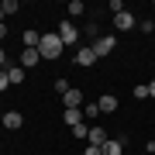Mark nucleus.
<instances>
[{
    "label": "nucleus",
    "mask_w": 155,
    "mask_h": 155,
    "mask_svg": "<svg viewBox=\"0 0 155 155\" xmlns=\"http://www.w3.org/2000/svg\"><path fill=\"white\" fill-rule=\"evenodd\" d=\"M62 48H66V45H62V41H59V35L52 31V35H41L38 55H41V62H55V59L62 55Z\"/></svg>",
    "instance_id": "1"
},
{
    "label": "nucleus",
    "mask_w": 155,
    "mask_h": 155,
    "mask_svg": "<svg viewBox=\"0 0 155 155\" xmlns=\"http://www.w3.org/2000/svg\"><path fill=\"white\" fill-rule=\"evenodd\" d=\"M114 48H117V38H114V35H100V38H93V52H97V59L110 55Z\"/></svg>",
    "instance_id": "2"
},
{
    "label": "nucleus",
    "mask_w": 155,
    "mask_h": 155,
    "mask_svg": "<svg viewBox=\"0 0 155 155\" xmlns=\"http://www.w3.org/2000/svg\"><path fill=\"white\" fill-rule=\"evenodd\" d=\"M55 35H59V41H62V45H76V41H79V28H76L72 21H62Z\"/></svg>",
    "instance_id": "3"
},
{
    "label": "nucleus",
    "mask_w": 155,
    "mask_h": 155,
    "mask_svg": "<svg viewBox=\"0 0 155 155\" xmlns=\"http://www.w3.org/2000/svg\"><path fill=\"white\" fill-rule=\"evenodd\" d=\"M97 62H100V59H97L93 45H83V48H76V66H86V69H90V66H97Z\"/></svg>",
    "instance_id": "4"
},
{
    "label": "nucleus",
    "mask_w": 155,
    "mask_h": 155,
    "mask_svg": "<svg viewBox=\"0 0 155 155\" xmlns=\"http://www.w3.org/2000/svg\"><path fill=\"white\" fill-rule=\"evenodd\" d=\"M134 24H138V21H134V14H131V11H121V14H114V28H117V31H131Z\"/></svg>",
    "instance_id": "5"
},
{
    "label": "nucleus",
    "mask_w": 155,
    "mask_h": 155,
    "mask_svg": "<svg viewBox=\"0 0 155 155\" xmlns=\"http://www.w3.org/2000/svg\"><path fill=\"white\" fill-rule=\"evenodd\" d=\"M0 124H4L7 131H17V127L24 124V117H21V110H7L4 117H0Z\"/></svg>",
    "instance_id": "6"
},
{
    "label": "nucleus",
    "mask_w": 155,
    "mask_h": 155,
    "mask_svg": "<svg viewBox=\"0 0 155 155\" xmlns=\"http://www.w3.org/2000/svg\"><path fill=\"white\" fill-rule=\"evenodd\" d=\"M97 107H100V114H114V110H117V97H114V93H100Z\"/></svg>",
    "instance_id": "7"
},
{
    "label": "nucleus",
    "mask_w": 155,
    "mask_h": 155,
    "mask_svg": "<svg viewBox=\"0 0 155 155\" xmlns=\"http://www.w3.org/2000/svg\"><path fill=\"white\" fill-rule=\"evenodd\" d=\"M41 55H38V48H24L21 52V69H31V66H38Z\"/></svg>",
    "instance_id": "8"
},
{
    "label": "nucleus",
    "mask_w": 155,
    "mask_h": 155,
    "mask_svg": "<svg viewBox=\"0 0 155 155\" xmlns=\"http://www.w3.org/2000/svg\"><path fill=\"white\" fill-rule=\"evenodd\" d=\"M21 45H24V48H38V45H41V35L35 31V28H28V31L21 35Z\"/></svg>",
    "instance_id": "9"
},
{
    "label": "nucleus",
    "mask_w": 155,
    "mask_h": 155,
    "mask_svg": "<svg viewBox=\"0 0 155 155\" xmlns=\"http://www.w3.org/2000/svg\"><path fill=\"white\" fill-rule=\"evenodd\" d=\"M100 152H104V155H124V145L117 141V138H107V141H104V148H100Z\"/></svg>",
    "instance_id": "10"
},
{
    "label": "nucleus",
    "mask_w": 155,
    "mask_h": 155,
    "mask_svg": "<svg viewBox=\"0 0 155 155\" xmlns=\"http://www.w3.org/2000/svg\"><path fill=\"white\" fill-rule=\"evenodd\" d=\"M90 145H97V148H104V141H107V131L104 127H90V138H86Z\"/></svg>",
    "instance_id": "11"
},
{
    "label": "nucleus",
    "mask_w": 155,
    "mask_h": 155,
    "mask_svg": "<svg viewBox=\"0 0 155 155\" xmlns=\"http://www.w3.org/2000/svg\"><path fill=\"white\" fill-rule=\"evenodd\" d=\"M7 79H11V86H21L24 83V69L21 66H7Z\"/></svg>",
    "instance_id": "12"
},
{
    "label": "nucleus",
    "mask_w": 155,
    "mask_h": 155,
    "mask_svg": "<svg viewBox=\"0 0 155 155\" xmlns=\"http://www.w3.org/2000/svg\"><path fill=\"white\" fill-rule=\"evenodd\" d=\"M62 121H66L69 127H72V124H79V121H86V117H83V107H79V110H66V114H62Z\"/></svg>",
    "instance_id": "13"
},
{
    "label": "nucleus",
    "mask_w": 155,
    "mask_h": 155,
    "mask_svg": "<svg viewBox=\"0 0 155 155\" xmlns=\"http://www.w3.org/2000/svg\"><path fill=\"white\" fill-rule=\"evenodd\" d=\"M0 11H4V17H11V14L21 11V4H17V0H4V4H0Z\"/></svg>",
    "instance_id": "14"
},
{
    "label": "nucleus",
    "mask_w": 155,
    "mask_h": 155,
    "mask_svg": "<svg viewBox=\"0 0 155 155\" xmlns=\"http://www.w3.org/2000/svg\"><path fill=\"white\" fill-rule=\"evenodd\" d=\"M72 134H76L79 141H86V138H90V127H86L83 121H79V124H72Z\"/></svg>",
    "instance_id": "15"
},
{
    "label": "nucleus",
    "mask_w": 155,
    "mask_h": 155,
    "mask_svg": "<svg viewBox=\"0 0 155 155\" xmlns=\"http://www.w3.org/2000/svg\"><path fill=\"white\" fill-rule=\"evenodd\" d=\"M86 11V4H83V0H69V14L72 17H76V14H83Z\"/></svg>",
    "instance_id": "16"
},
{
    "label": "nucleus",
    "mask_w": 155,
    "mask_h": 155,
    "mask_svg": "<svg viewBox=\"0 0 155 155\" xmlns=\"http://www.w3.org/2000/svg\"><path fill=\"white\" fill-rule=\"evenodd\" d=\"M55 90H59V93H62V97H66V93H69V90H72V86H69V79H55Z\"/></svg>",
    "instance_id": "17"
},
{
    "label": "nucleus",
    "mask_w": 155,
    "mask_h": 155,
    "mask_svg": "<svg viewBox=\"0 0 155 155\" xmlns=\"http://www.w3.org/2000/svg\"><path fill=\"white\" fill-rule=\"evenodd\" d=\"M97 114H100L97 104H86V107H83V117H97Z\"/></svg>",
    "instance_id": "18"
},
{
    "label": "nucleus",
    "mask_w": 155,
    "mask_h": 155,
    "mask_svg": "<svg viewBox=\"0 0 155 155\" xmlns=\"http://www.w3.org/2000/svg\"><path fill=\"white\" fill-rule=\"evenodd\" d=\"M7 86H11V79H7V69H0V93H4Z\"/></svg>",
    "instance_id": "19"
},
{
    "label": "nucleus",
    "mask_w": 155,
    "mask_h": 155,
    "mask_svg": "<svg viewBox=\"0 0 155 155\" xmlns=\"http://www.w3.org/2000/svg\"><path fill=\"white\" fill-rule=\"evenodd\" d=\"M131 93H134V97H138V100H145V97H148V86H134V90H131Z\"/></svg>",
    "instance_id": "20"
},
{
    "label": "nucleus",
    "mask_w": 155,
    "mask_h": 155,
    "mask_svg": "<svg viewBox=\"0 0 155 155\" xmlns=\"http://www.w3.org/2000/svg\"><path fill=\"white\" fill-rule=\"evenodd\" d=\"M83 155H104V152H100L97 145H86V148H83Z\"/></svg>",
    "instance_id": "21"
},
{
    "label": "nucleus",
    "mask_w": 155,
    "mask_h": 155,
    "mask_svg": "<svg viewBox=\"0 0 155 155\" xmlns=\"http://www.w3.org/2000/svg\"><path fill=\"white\" fill-rule=\"evenodd\" d=\"M0 69H7V52L0 48Z\"/></svg>",
    "instance_id": "22"
},
{
    "label": "nucleus",
    "mask_w": 155,
    "mask_h": 155,
    "mask_svg": "<svg viewBox=\"0 0 155 155\" xmlns=\"http://www.w3.org/2000/svg\"><path fill=\"white\" fill-rule=\"evenodd\" d=\"M148 97H155V79H152V83H148Z\"/></svg>",
    "instance_id": "23"
},
{
    "label": "nucleus",
    "mask_w": 155,
    "mask_h": 155,
    "mask_svg": "<svg viewBox=\"0 0 155 155\" xmlns=\"http://www.w3.org/2000/svg\"><path fill=\"white\" fill-rule=\"evenodd\" d=\"M0 38H7V24H0Z\"/></svg>",
    "instance_id": "24"
},
{
    "label": "nucleus",
    "mask_w": 155,
    "mask_h": 155,
    "mask_svg": "<svg viewBox=\"0 0 155 155\" xmlns=\"http://www.w3.org/2000/svg\"><path fill=\"white\" fill-rule=\"evenodd\" d=\"M148 152H152V155H155V141H148Z\"/></svg>",
    "instance_id": "25"
},
{
    "label": "nucleus",
    "mask_w": 155,
    "mask_h": 155,
    "mask_svg": "<svg viewBox=\"0 0 155 155\" xmlns=\"http://www.w3.org/2000/svg\"><path fill=\"white\" fill-rule=\"evenodd\" d=\"M0 24H4V11H0Z\"/></svg>",
    "instance_id": "26"
},
{
    "label": "nucleus",
    "mask_w": 155,
    "mask_h": 155,
    "mask_svg": "<svg viewBox=\"0 0 155 155\" xmlns=\"http://www.w3.org/2000/svg\"><path fill=\"white\" fill-rule=\"evenodd\" d=\"M0 148H4V145H0Z\"/></svg>",
    "instance_id": "27"
}]
</instances>
